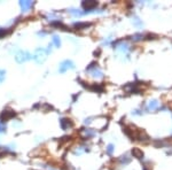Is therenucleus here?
<instances>
[{
    "instance_id": "obj_1",
    "label": "nucleus",
    "mask_w": 172,
    "mask_h": 170,
    "mask_svg": "<svg viewBox=\"0 0 172 170\" xmlns=\"http://www.w3.org/2000/svg\"><path fill=\"white\" fill-rule=\"evenodd\" d=\"M15 115H16V113L13 112V110H4L2 113L0 114V122L1 123L7 122L8 120L14 117Z\"/></svg>"
},
{
    "instance_id": "obj_2",
    "label": "nucleus",
    "mask_w": 172,
    "mask_h": 170,
    "mask_svg": "<svg viewBox=\"0 0 172 170\" xmlns=\"http://www.w3.org/2000/svg\"><path fill=\"white\" fill-rule=\"evenodd\" d=\"M15 59H16V61L19 62V63H22V62L27 61L29 59H31V55H30L28 52H20L19 54L15 57Z\"/></svg>"
},
{
    "instance_id": "obj_3",
    "label": "nucleus",
    "mask_w": 172,
    "mask_h": 170,
    "mask_svg": "<svg viewBox=\"0 0 172 170\" xmlns=\"http://www.w3.org/2000/svg\"><path fill=\"white\" fill-rule=\"evenodd\" d=\"M81 6H83V8L86 10L94 9L96 6H98V1H83V2H81Z\"/></svg>"
},
{
    "instance_id": "obj_4",
    "label": "nucleus",
    "mask_w": 172,
    "mask_h": 170,
    "mask_svg": "<svg viewBox=\"0 0 172 170\" xmlns=\"http://www.w3.org/2000/svg\"><path fill=\"white\" fill-rule=\"evenodd\" d=\"M60 124H61V128H62L63 130H67V129H69V128H71L73 125L72 121L69 120V118H62L60 121Z\"/></svg>"
},
{
    "instance_id": "obj_5",
    "label": "nucleus",
    "mask_w": 172,
    "mask_h": 170,
    "mask_svg": "<svg viewBox=\"0 0 172 170\" xmlns=\"http://www.w3.org/2000/svg\"><path fill=\"white\" fill-rule=\"evenodd\" d=\"M69 68H73V63H72L71 61H69V60L63 61L62 63H61V66H60V72H64V71L68 70Z\"/></svg>"
},
{
    "instance_id": "obj_6",
    "label": "nucleus",
    "mask_w": 172,
    "mask_h": 170,
    "mask_svg": "<svg viewBox=\"0 0 172 170\" xmlns=\"http://www.w3.org/2000/svg\"><path fill=\"white\" fill-rule=\"evenodd\" d=\"M20 6H21L23 12H28L34 6V2L32 1H20Z\"/></svg>"
},
{
    "instance_id": "obj_7",
    "label": "nucleus",
    "mask_w": 172,
    "mask_h": 170,
    "mask_svg": "<svg viewBox=\"0 0 172 170\" xmlns=\"http://www.w3.org/2000/svg\"><path fill=\"white\" fill-rule=\"evenodd\" d=\"M131 153H132L133 157H137V159H142V157H143V152L141 151L140 148H138V147H134V148H132Z\"/></svg>"
},
{
    "instance_id": "obj_8",
    "label": "nucleus",
    "mask_w": 172,
    "mask_h": 170,
    "mask_svg": "<svg viewBox=\"0 0 172 170\" xmlns=\"http://www.w3.org/2000/svg\"><path fill=\"white\" fill-rule=\"evenodd\" d=\"M90 90L96 91V92H102V91H103V85H101V84H93L92 86H90Z\"/></svg>"
},
{
    "instance_id": "obj_9",
    "label": "nucleus",
    "mask_w": 172,
    "mask_h": 170,
    "mask_svg": "<svg viewBox=\"0 0 172 170\" xmlns=\"http://www.w3.org/2000/svg\"><path fill=\"white\" fill-rule=\"evenodd\" d=\"M90 25H91V23H87V22L75 24V27H76V28H78V29H85V28H87V27H90Z\"/></svg>"
},
{
    "instance_id": "obj_10",
    "label": "nucleus",
    "mask_w": 172,
    "mask_h": 170,
    "mask_svg": "<svg viewBox=\"0 0 172 170\" xmlns=\"http://www.w3.org/2000/svg\"><path fill=\"white\" fill-rule=\"evenodd\" d=\"M53 44H54V45H55V46H56V47H60V45H61V42H60V38L57 37V36H54V37H53Z\"/></svg>"
},
{
    "instance_id": "obj_11",
    "label": "nucleus",
    "mask_w": 172,
    "mask_h": 170,
    "mask_svg": "<svg viewBox=\"0 0 172 170\" xmlns=\"http://www.w3.org/2000/svg\"><path fill=\"white\" fill-rule=\"evenodd\" d=\"M5 75H6V71L0 69V83L4 82V79H5Z\"/></svg>"
},
{
    "instance_id": "obj_12",
    "label": "nucleus",
    "mask_w": 172,
    "mask_h": 170,
    "mask_svg": "<svg viewBox=\"0 0 172 170\" xmlns=\"http://www.w3.org/2000/svg\"><path fill=\"white\" fill-rule=\"evenodd\" d=\"M7 33H9V30H6V29H0V37H4Z\"/></svg>"
},
{
    "instance_id": "obj_13",
    "label": "nucleus",
    "mask_w": 172,
    "mask_h": 170,
    "mask_svg": "<svg viewBox=\"0 0 172 170\" xmlns=\"http://www.w3.org/2000/svg\"><path fill=\"white\" fill-rule=\"evenodd\" d=\"M5 130H6V125L4 124V123L0 122V132H4Z\"/></svg>"
},
{
    "instance_id": "obj_14",
    "label": "nucleus",
    "mask_w": 172,
    "mask_h": 170,
    "mask_svg": "<svg viewBox=\"0 0 172 170\" xmlns=\"http://www.w3.org/2000/svg\"><path fill=\"white\" fill-rule=\"evenodd\" d=\"M149 107H150V108H152V109H155V108H156V107H157V102H156V101H153V104L150 102V105H149Z\"/></svg>"
},
{
    "instance_id": "obj_15",
    "label": "nucleus",
    "mask_w": 172,
    "mask_h": 170,
    "mask_svg": "<svg viewBox=\"0 0 172 170\" xmlns=\"http://www.w3.org/2000/svg\"><path fill=\"white\" fill-rule=\"evenodd\" d=\"M108 152H109V153L113 152V145H109V146H108Z\"/></svg>"
}]
</instances>
